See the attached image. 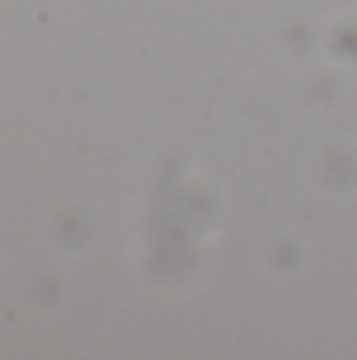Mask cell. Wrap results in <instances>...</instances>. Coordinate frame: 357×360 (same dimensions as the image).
I'll list each match as a JSON object with an SVG mask.
<instances>
[]
</instances>
